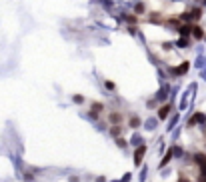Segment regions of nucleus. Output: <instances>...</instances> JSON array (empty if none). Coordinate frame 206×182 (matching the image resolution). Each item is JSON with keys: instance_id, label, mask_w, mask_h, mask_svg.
<instances>
[{"instance_id": "1", "label": "nucleus", "mask_w": 206, "mask_h": 182, "mask_svg": "<svg viewBox=\"0 0 206 182\" xmlns=\"http://www.w3.org/2000/svg\"><path fill=\"white\" fill-rule=\"evenodd\" d=\"M196 162L200 164V182H206V154H196Z\"/></svg>"}, {"instance_id": "2", "label": "nucleus", "mask_w": 206, "mask_h": 182, "mask_svg": "<svg viewBox=\"0 0 206 182\" xmlns=\"http://www.w3.org/2000/svg\"><path fill=\"white\" fill-rule=\"evenodd\" d=\"M144 154H146V146H144V144H140L138 148H136V152H134V164H136V166H140V164H142Z\"/></svg>"}, {"instance_id": "3", "label": "nucleus", "mask_w": 206, "mask_h": 182, "mask_svg": "<svg viewBox=\"0 0 206 182\" xmlns=\"http://www.w3.org/2000/svg\"><path fill=\"white\" fill-rule=\"evenodd\" d=\"M188 68H190V64H188V62L184 60L182 64H180V66L170 68V74H174V76H182V74H186V72H188Z\"/></svg>"}, {"instance_id": "4", "label": "nucleus", "mask_w": 206, "mask_h": 182, "mask_svg": "<svg viewBox=\"0 0 206 182\" xmlns=\"http://www.w3.org/2000/svg\"><path fill=\"white\" fill-rule=\"evenodd\" d=\"M170 108H172V104H164V106H160V110H158V118H160V120H166V118H168Z\"/></svg>"}, {"instance_id": "5", "label": "nucleus", "mask_w": 206, "mask_h": 182, "mask_svg": "<svg viewBox=\"0 0 206 182\" xmlns=\"http://www.w3.org/2000/svg\"><path fill=\"white\" fill-rule=\"evenodd\" d=\"M206 116L202 114V112H198V114H194L190 120H188V128H192V126H196V122H204Z\"/></svg>"}, {"instance_id": "6", "label": "nucleus", "mask_w": 206, "mask_h": 182, "mask_svg": "<svg viewBox=\"0 0 206 182\" xmlns=\"http://www.w3.org/2000/svg\"><path fill=\"white\" fill-rule=\"evenodd\" d=\"M178 32L182 34V36H188V34L192 32V26H190V24H182V26H178Z\"/></svg>"}, {"instance_id": "7", "label": "nucleus", "mask_w": 206, "mask_h": 182, "mask_svg": "<svg viewBox=\"0 0 206 182\" xmlns=\"http://www.w3.org/2000/svg\"><path fill=\"white\" fill-rule=\"evenodd\" d=\"M192 34H194V38L202 40V36H204V30H202L200 26H192Z\"/></svg>"}, {"instance_id": "8", "label": "nucleus", "mask_w": 206, "mask_h": 182, "mask_svg": "<svg viewBox=\"0 0 206 182\" xmlns=\"http://www.w3.org/2000/svg\"><path fill=\"white\" fill-rule=\"evenodd\" d=\"M92 108H94V110L90 112V116H96V114L100 112V110H102V104H100V102H94V104H92Z\"/></svg>"}, {"instance_id": "9", "label": "nucleus", "mask_w": 206, "mask_h": 182, "mask_svg": "<svg viewBox=\"0 0 206 182\" xmlns=\"http://www.w3.org/2000/svg\"><path fill=\"white\" fill-rule=\"evenodd\" d=\"M130 126H132V128L140 126V118H138V116H132V118H130Z\"/></svg>"}, {"instance_id": "10", "label": "nucleus", "mask_w": 206, "mask_h": 182, "mask_svg": "<svg viewBox=\"0 0 206 182\" xmlns=\"http://www.w3.org/2000/svg\"><path fill=\"white\" fill-rule=\"evenodd\" d=\"M172 154H174V150L170 148V150H168V152H166V156H164V160H162V166H164V164H166V162L170 160V158H172Z\"/></svg>"}, {"instance_id": "11", "label": "nucleus", "mask_w": 206, "mask_h": 182, "mask_svg": "<svg viewBox=\"0 0 206 182\" xmlns=\"http://www.w3.org/2000/svg\"><path fill=\"white\" fill-rule=\"evenodd\" d=\"M178 46H180V48H186V46H188V38H180V40H178Z\"/></svg>"}, {"instance_id": "12", "label": "nucleus", "mask_w": 206, "mask_h": 182, "mask_svg": "<svg viewBox=\"0 0 206 182\" xmlns=\"http://www.w3.org/2000/svg\"><path fill=\"white\" fill-rule=\"evenodd\" d=\"M120 120H122L120 114H110V122H120Z\"/></svg>"}, {"instance_id": "13", "label": "nucleus", "mask_w": 206, "mask_h": 182, "mask_svg": "<svg viewBox=\"0 0 206 182\" xmlns=\"http://www.w3.org/2000/svg\"><path fill=\"white\" fill-rule=\"evenodd\" d=\"M134 10H136V14H142V12H144V4H142V2H140V4H136V8H134Z\"/></svg>"}, {"instance_id": "14", "label": "nucleus", "mask_w": 206, "mask_h": 182, "mask_svg": "<svg viewBox=\"0 0 206 182\" xmlns=\"http://www.w3.org/2000/svg\"><path fill=\"white\" fill-rule=\"evenodd\" d=\"M200 12H202L200 8H194V10H192V18H200Z\"/></svg>"}, {"instance_id": "15", "label": "nucleus", "mask_w": 206, "mask_h": 182, "mask_svg": "<svg viewBox=\"0 0 206 182\" xmlns=\"http://www.w3.org/2000/svg\"><path fill=\"white\" fill-rule=\"evenodd\" d=\"M110 132H112L114 136H118V134H120V126H118V124H116V126H112V130H110Z\"/></svg>"}, {"instance_id": "16", "label": "nucleus", "mask_w": 206, "mask_h": 182, "mask_svg": "<svg viewBox=\"0 0 206 182\" xmlns=\"http://www.w3.org/2000/svg\"><path fill=\"white\" fill-rule=\"evenodd\" d=\"M140 140H142V138H140L138 134H134V136H132V144H136V146H138V144H140Z\"/></svg>"}, {"instance_id": "17", "label": "nucleus", "mask_w": 206, "mask_h": 182, "mask_svg": "<svg viewBox=\"0 0 206 182\" xmlns=\"http://www.w3.org/2000/svg\"><path fill=\"white\" fill-rule=\"evenodd\" d=\"M116 144H118V146H122V148H124V146H126V140H124V138H116Z\"/></svg>"}, {"instance_id": "18", "label": "nucleus", "mask_w": 206, "mask_h": 182, "mask_svg": "<svg viewBox=\"0 0 206 182\" xmlns=\"http://www.w3.org/2000/svg\"><path fill=\"white\" fill-rule=\"evenodd\" d=\"M178 182H190V180H186L184 176H180V180H178Z\"/></svg>"}]
</instances>
